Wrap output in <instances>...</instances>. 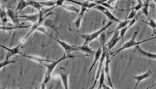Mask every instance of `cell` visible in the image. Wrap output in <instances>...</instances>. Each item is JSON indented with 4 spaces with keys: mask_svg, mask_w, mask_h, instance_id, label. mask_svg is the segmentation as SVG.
Returning a JSON list of instances; mask_svg holds the SVG:
<instances>
[{
    "mask_svg": "<svg viewBox=\"0 0 156 89\" xmlns=\"http://www.w3.org/2000/svg\"><path fill=\"white\" fill-rule=\"evenodd\" d=\"M107 3L108 4H109L111 6H112L113 7L114 5H115V3H117V1H107Z\"/></svg>",
    "mask_w": 156,
    "mask_h": 89,
    "instance_id": "obj_37",
    "label": "cell"
},
{
    "mask_svg": "<svg viewBox=\"0 0 156 89\" xmlns=\"http://www.w3.org/2000/svg\"><path fill=\"white\" fill-rule=\"evenodd\" d=\"M21 55L23 57H25L26 58H27L33 61H35L36 63H42L43 64L44 63H53L54 61H52V60H50L45 59H44L42 57H40L39 56H32V55H27L26 54H23L22 53Z\"/></svg>",
    "mask_w": 156,
    "mask_h": 89,
    "instance_id": "obj_15",
    "label": "cell"
},
{
    "mask_svg": "<svg viewBox=\"0 0 156 89\" xmlns=\"http://www.w3.org/2000/svg\"><path fill=\"white\" fill-rule=\"evenodd\" d=\"M152 86H149V87H148L146 89H152Z\"/></svg>",
    "mask_w": 156,
    "mask_h": 89,
    "instance_id": "obj_39",
    "label": "cell"
},
{
    "mask_svg": "<svg viewBox=\"0 0 156 89\" xmlns=\"http://www.w3.org/2000/svg\"><path fill=\"white\" fill-rule=\"evenodd\" d=\"M64 2H65L64 1H57V2H56V7H62V6L63 5V3H64Z\"/></svg>",
    "mask_w": 156,
    "mask_h": 89,
    "instance_id": "obj_36",
    "label": "cell"
},
{
    "mask_svg": "<svg viewBox=\"0 0 156 89\" xmlns=\"http://www.w3.org/2000/svg\"><path fill=\"white\" fill-rule=\"evenodd\" d=\"M130 21V20H128L127 19H126L125 20H124V21H121L120 23H119L118 25L117 26V28L114 31H113L112 33H115V32H117V31H119V30H122V29H123L124 27L127 26L129 25Z\"/></svg>",
    "mask_w": 156,
    "mask_h": 89,
    "instance_id": "obj_22",
    "label": "cell"
},
{
    "mask_svg": "<svg viewBox=\"0 0 156 89\" xmlns=\"http://www.w3.org/2000/svg\"><path fill=\"white\" fill-rule=\"evenodd\" d=\"M152 75V70H149L148 71H147L146 73L141 74L140 75H136L133 77V79L135 80L136 81V84L135 85V87L134 89H136L138 85L140 84L141 81H142L146 79L147 78L150 77V76Z\"/></svg>",
    "mask_w": 156,
    "mask_h": 89,
    "instance_id": "obj_13",
    "label": "cell"
},
{
    "mask_svg": "<svg viewBox=\"0 0 156 89\" xmlns=\"http://www.w3.org/2000/svg\"><path fill=\"white\" fill-rule=\"evenodd\" d=\"M38 89V88H37V87H35V89Z\"/></svg>",
    "mask_w": 156,
    "mask_h": 89,
    "instance_id": "obj_41",
    "label": "cell"
},
{
    "mask_svg": "<svg viewBox=\"0 0 156 89\" xmlns=\"http://www.w3.org/2000/svg\"><path fill=\"white\" fill-rule=\"evenodd\" d=\"M73 3H76L80 6H84L88 10H90L91 9H94L95 7L98 5L97 3L95 2H91V1H85V2H79V1H69Z\"/></svg>",
    "mask_w": 156,
    "mask_h": 89,
    "instance_id": "obj_16",
    "label": "cell"
},
{
    "mask_svg": "<svg viewBox=\"0 0 156 89\" xmlns=\"http://www.w3.org/2000/svg\"><path fill=\"white\" fill-rule=\"evenodd\" d=\"M101 89V88H99V87H98V89Z\"/></svg>",
    "mask_w": 156,
    "mask_h": 89,
    "instance_id": "obj_43",
    "label": "cell"
},
{
    "mask_svg": "<svg viewBox=\"0 0 156 89\" xmlns=\"http://www.w3.org/2000/svg\"><path fill=\"white\" fill-rule=\"evenodd\" d=\"M62 7L63 9H64L65 10H67V11L74 12H76V13H78L79 12V9L77 8L76 7L74 6L63 5Z\"/></svg>",
    "mask_w": 156,
    "mask_h": 89,
    "instance_id": "obj_26",
    "label": "cell"
},
{
    "mask_svg": "<svg viewBox=\"0 0 156 89\" xmlns=\"http://www.w3.org/2000/svg\"><path fill=\"white\" fill-rule=\"evenodd\" d=\"M31 25H27V26H23V25H19L17 26L15 25L14 24L7 22L5 24L1 23V30H3L5 31H10L13 30H17V29H27L29 28L30 27H31Z\"/></svg>",
    "mask_w": 156,
    "mask_h": 89,
    "instance_id": "obj_9",
    "label": "cell"
},
{
    "mask_svg": "<svg viewBox=\"0 0 156 89\" xmlns=\"http://www.w3.org/2000/svg\"><path fill=\"white\" fill-rule=\"evenodd\" d=\"M16 63V61H14V60H9L5 59L0 63V69H2L3 67H5L8 65H10V64L14 63Z\"/></svg>",
    "mask_w": 156,
    "mask_h": 89,
    "instance_id": "obj_30",
    "label": "cell"
},
{
    "mask_svg": "<svg viewBox=\"0 0 156 89\" xmlns=\"http://www.w3.org/2000/svg\"><path fill=\"white\" fill-rule=\"evenodd\" d=\"M1 23L5 24V23L9 22L10 20L8 19V15L7 13V12L5 11V10H4L2 8L1 9Z\"/></svg>",
    "mask_w": 156,
    "mask_h": 89,
    "instance_id": "obj_23",
    "label": "cell"
},
{
    "mask_svg": "<svg viewBox=\"0 0 156 89\" xmlns=\"http://www.w3.org/2000/svg\"><path fill=\"white\" fill-rule=\"evenodd\" d=\"M102 88L103 89H113L112 87H111L110 86H107L106 85L104 84L103 86H102Z\"/></svg>",
    "mask_w": 156,
    "mask_h": 89,
    "instance_id": "obj_38",
    "label": "cell"
},
{
    "mask_svg": "<svg viewBox=\"0 0 156 89\" xmlns=\"http://www.w3.org/2000/svg\"><path fill=\"white\" fill-rule=\"evenodd\" d=\"M103 47L101 45H100V47H99V49L96 51L95 53L94 54V61L91 65V67H90V69L89 70V73L91 72V70L93 69V67H94L95 64L97 63L98 61H99L101 59V56L102 55V53H103Z\"/></svg>",
    "mask_w": 156,
    "mask_h": 89,
    "instance_id": "obj_18",
    "label": "cell"
},
{
    "mask_svg": "<svg viewBox=\"0 0 156 89\" xmlns=\"http://www.w3.org/2000/svg\"><path fill=\"white\" fill-rule=\"evenodd\" d=\"M109 63H110V60H109V55L108 54L106 56L105 58V67H104V72L105 74L107 76V79L108 80V84L109 86L112 87V89H114V86L113 85V83L112 82V79H111V76H110V67H109Z\"/></svg>",
    "mask_w": 156,
    "mask_h": 89,
    "instance_id": "obj_10",
    "label": "cell"
},
{
    "mask_svg": "<svg viewBox=\"0 0 156 89\" xmlns=\"http://www.w3.org/2000/svg\"><path fill=\"white\" fill-rule=\"evenodd\" d=\"M29 6H31L34 8L36 9L39 11V12L41 10H42L43 9V6L39 3V2L34 1H29Z\"/></svg>",
    "mask_w": 156,
    "mask_h": 89,
    "instance_id": "obj_25",
    "label": "cell"
},
{
    "mask_svg": "<svg viewBox=\"0 0 156 89\" xmlns=\"http://www.w3.org/2000/svg\"><path fill=\"white\" fill-rule=\"evenodd\" d=\"M57 1H40L39 3H40L42 6L50 7H56Z\"/></svg>",
    "mask_w": 156,
    "mask_h": 89,
    "instance_id": "obj_27",
    "label": "cell"
},
{
    "mask_svg": "<svg viewBox=\"0 0 156 89\" xmlns=\"http://www.w3.org/2000/svg\"><path fill=\"white\" fill-rule=\"evenodd\" d=\"M68 58H72L70 57H68V56H66V55H64L62 57V58L59 59L58 60L56 61H54L53 63H50L49 64H46L44 63L43 65L44 66L46 67V71L45 74V76H44V79L42 81L41 85H45L49 83L50 80L51 79V74H52V72L54 71V70L55 69L56 66L58 65L59 63L62 62V61H64L66 59Z\"/></svg>",
    "mask_w": 156,
    "mask_h": 89,
    "instance_id": "obj_2",
    "label": "cell"
},
{
    "mask_svg": "<svg viewBox=\"0 0 156 89\" xmlns=\"http://www.w3.org/2000/svg\"><path fill=\"white\" fill-rule=\"evenodd\" d=\"M138 29H137L136 31L133 33V35L132 38L130 39L129 41H127L126 43H124L123 45V46H122V47H120L119 49L117 50V51H114L113 53H111V55H112V57H114L115 55H116L118 53H120V51H123L124 50L127 49H130L132 47H134L135 46H138L141 43H146L147 41H149L150 40H154L156 39V36L153 37L152 38H150V39H146V40H142L141 41H136V36H137V34L138 33Z\"/></svg>",
    "mask_w": 156,
    "mask_h": 89,
    "instance_id": "obj_1",
    "label": "cell"
},
{
    "mask_svg": "<svg viewBox=\"0 0 156 89\" xmlns=\"http://www.w3.org/2000/svg\"><path fill=\"white\" fill-rule=\"evenodd\" d=\"M104 80H105V72H104V67H103L101 71V75L99 79V87L102 88V86L104 84Z\"/></svg>",
    "mask_w": 156,
    "mask_h": 89,
    "instance_id": "obj_28",
    "label": "cell"
},
{
    "mask_svg": "<svg viewBox=\"0 0 156 89\" xmlns=\"http://www.w3.org/2000/svg\"><path fill=\"white\" fill-rule=\"evenodd\" d=\"M40 17V14L38 13H35L32 15H23V16H19V18H22L21 20L23 21H30L34 23L37 22L39 20Z\"/></svg>",
    "mask_w": 156,
    "mask_h": 89,
    "instance_id": "obj_14",
    "label": "cell"
},
{
    "mask_svg": "<svg viewBox=\"0 0 156 89\" xmlns=\"http://www.w3.org/2000/svg\"><path fill=\"white\" fill-rule=\"evenodd\" d=\"M6 12L8 15V16L10 17V19L12 21L13 24L17 26L20 25V19H19V16H18L16 12L10 9H7Z\"/></svg>",
    "mask_w": 156,
    "mask_h": 89,
    "instance_id": "obj_12",
    "label": "cell"
},
{
    "mask_svg": "<svg viewBox=\"0 0 156 89\" xmlns=\"http://www.w3.org/2000/svg\"><path fill=\"white\" fill-rule=\"evenodd\" d=\"M150 1H146L143 2V8L142 9V13L146 16L148 18L150 17V15H149V11H148V9H149V6H150Z\"/></svg>",
    "mask_w": 156,
    "mask_h": 89,
    "instance_id": "obj_24",
    "label": "cell"
},
{
    "mask_svg": "<svg viewBox=\"0 0 156 89\" xmlns=\"http://www.w3.org/2000/svg\"><path fill=\"white\" fill-rule=\"evenodd\" d=\"M133 53H136L138 55H140V56L146 57L147 58H148L150 59L156 60V54L149 53V52H147L146 51L142 49L139 45L136 46V49L133 51Z\"/></svg>",
    "mask_w": 156,
    "mask_h": 89,
    "instance_id": "obj_11",
    "label": "cell"
},
{
    "mask_svg": "<svg viewBox=\"0 0 156 89\" xmlns=\"http://www.w3.org/2000/svg\"><path fill=\"white\" fill-rule=\"evenodd\" d=\"M128 29H128V26H127L124 27L123 29H122V30H120V31H119L120 37H122V39L123 40V41L124 40V35H125V34L126 33L127 30H128Z\"/></svg>",
    "mask_w": 156,
    "mask_h": 89,
    "instance_id": "obj_33",
    "label": "cell"
},
{
    "mask_svg": "<svg viewBox=\"0 0 156 89\" xmlns=\"http://www.w3.org/2000/svg\"><path fill=\"white\" fill-rule=\"evenodd\" d=\"M50 37H51L54 40H55L61 46L62 48L65 51V55H66V56L70 57H72V58L78 57L90 56V55H83V56H72V55H70V53H73V52L76 51H79V49H78V46L70 45H69L68 43H65V42L63 41L58 40V39H56L55 37H52L51 35H50Z\"/></svg>",
    "mask_w": 156,
    "mask_h": 89,
    "instance_id": "obj_4",
    "label": "cell"
},
{
    "mask_svg": "<svg viewBox=\"0 0 156 89\" xmlns=\"http://www.w3.org/2000/svg\"><path fill=\"white\" fill-rule=\"evenodd\" d=\"M78 47L79 51H81V52L88 54V55H94L96 52L95 51L92 50L88 45H83L80 46H78Z\"/></svg>",
    "mask_w": 156,
    "mask_h": 89,
    "instance_id": "obj_20",
    "label": "cell"
},
{
    "mask_svg": "<svg viewBox=\"0 0 156 89\" xmlns=\"http://www.w3.org/2000/svg\"><path fill=\"white\" fill-rule=\"evenodd\" d=\"M58 74L60 76L62 83L64 89H69L68 75L69 72H66L65 70H60Z\"/></svg>",
    "mask_w": 156,
    "mask_h": 89,
    "instance_id": "obj_17",
    "label": "cell"
},
{
    "mask_svg": "<svg viewBox=\"0 0 156 89\" xmlns=\"http://www.w3.org/2000/svg\"><path fill=\"white\" fill-rule=\"evenodd\" d=\"M29 6V1H20L18 2L17 6L16 7V10H15V12L19 11L21 12L26 7Z\"/></svg>",
    "mask_w": 156,
    "mask_h": 89,
    "instance_id": "obj_21",
    "label": "cell"
},
{
    "mask_svg": "<svg viewBox=\"0 0 156 89\" xmlns=\"http://www.w3.org/2000/svg\"><path fill=\"white\" fill-rule=\"evenodd\" d=\"M121 40H122V37H120L119 31H117L114 33L113 36L112 37V39L106 44V47L105 48L107 52L108 53L112 49L114 46L117 45L118 43Z\"/></svg>",
    "mask_w": 156,
    "mask_h": 89,
    "instance_id": "obj_7",
    "label": "cell"
},
{
    "mask_svg": "<svg viewBox=\"0 0 156 89\" xmlns=\"http://www.w3.org/2000/svg\"><path fill=\"white\" fill-rule=\"evenodd\" d=\"M154 2H155L156 3V1H154Z\"/></svg>",
    "mask_w": 156,
    "mask_h": 89,
    "instance_id": "obj_42",
    "label": "cell"
},
{
    "mask_svg": "<svg viewBox=\"0 0 156 89\" xmlns=\"http://www.w3.org/2000/svg\"><path fill=\"white\" fill-rule=\"evenodd\" d=\"M94 9L104 13V15L107 16V17L109 20L110 21H112V22H118V23H120L121 22L120 20H119L118 18L114 16V15L111 13L109 9L105 8V7L102 6L101 5H98L97 6L95 7Z\"/></svg>",
    "mask_w": 156,
    "mask_h": 89,
    "instance_id": "obj_6",
    "label": "cell"
},
{
    "mask_svg": "<svg viewBox=\"0 0 156 89\" xmlns=\"http://www.w3.org/2000/svg\"><path fill=\"white\" fill-rule=\"evenodd\" d=\"M103 53H102V55L101 56V59L99 60V65L98 67L97 71V73L95 74V77L94 81L93 83V86H91V89H93L94 87L96 84L97 83L98 80L99 79V77L101 75V70L103 67V63H104V60L106 58V56L107 55V52L105 50V47H103Z\"/></svg>",
    "mask_w": 156,
    "mask_h": 89,
    "instance_id": "obj_5",
    "label": "cell"
},
{
    "mask_svg": "<svg viewBox=\"0 0 156 89\" xmlns=\"http://www.w3.org/2000/svg\"><path fill=\"white\" fill-rule=\"evenodd\" d=\"M88 10V9H87L84 6H81L80 12L79 13V16H78V18L76 19V20H75V22H74L75 26L78 29L80 27L81 20H82V19H83V17L84 15L85 12L86 11H87Z\"/></svg>",
    "mask_w": 156,
    "mask_h": 89,
    "instance_id": "obj_19",
    "label": "cell"
},
{
    "mask_svg": "<svg viewBox=\"0 0 156 89\" xmlns=\"http://www.w3.org/2000/svg\"><path fill=\"white\" fill-rule=\"evenodd\" d=\"M149 19V22H146L145 21H142V22H143L145 23H146L147 25H149L152 29H156V22L154 21L153 19L150 17L148 18Z\"/></svg>",
    "mask_w": 156,
    "mask_h": 89,
    "instance_id": "obj_29",
    "label": "cell"
},
{
    "mask_svg": "<svg viewBox=\"0 0 156 89\" xmlns=\"http://www.w3.org/2000/svg\"><path fill=\"white\" fill-rule=\"evenodd\" d=\"M138 3L136 4L135 6H133L134 9L136 11V12L139 11V10L142 9L143 7V2L142 1H138Z\"/></svg>",
    "mask_w": 156,
    "mask_h": 89,
    "instance_id": "obj_31",
    "label": "cell"
},
{
    "mask_svg": "<svg viewBox=\"0 0 156 89\" xmlns=\"http://www.w3.org/2000/svg\"><path fill=\"white\" fill-rule=\"evenodd\" d=\"M136 16V12L135 11V10L134 9L133 6L132 8V10L130 11V13L129 15V16H128L127 19L128 20H131L132 19H133L134 17Z\"/></svg>",
    "mask_w": 156,
    "mask_h": 89,
    "instance_id": "obj_32",
    "label": "cell"
},
{
    "mask_svg": "<svg viewBox=\"0 0 156 89\" xmlns=\"http://www.w3.org/2000/svg\"><path fill=\"white\" fill-rule=\"evenodd\" d=\"M156 85V83H155V84H153V85H152V87H154V86H155V85Z\"/></svg>",
    "mask_w": 156,
    "mask_h": 89,
    "instance_id": "obj_40",
    "label": "cell"
},
{
    "mask_svg": "<svg viewBox=\"0 0 156 89\" xmlns=\"http://www.w3.org/2000/svg\"><path fill=\"white\" fill-rule=\"evenodd\" d=\"M36 31H39V32H41V33H45L46 35H48L49 36H50V35L49 33H47V31H46V30L45 29V27H39V28L37 29Z\"/></svg>",
    "mask_w": 156,
    "mask_h": 89,
    "instance_id": "obj_35",
    "label": "cell"
},
{
    "mask_svg": "<svg viewBox=\"0 0 156 89\" xmlns=\"http://www.w3.org/2000/svg\"><path fill=\"white\" fill-rule=\"evenodd\" d=\"M114 23V22L109 21L105 26L103 27L100 30H98V31H95L93 33L81 35L80 37L83 40H84V43L83 45H88L89 43H90L92 41L98 39V37L99 36L103 33H104L105 31L107 30L108 27H109L111 25H112Z\"/></svg>",
    "mask_w": 156,
    "mask_h": 89,
    "instance_id": "obj_3",
    "label": "cell"
},
{
    "mask_svg": "<svg viewBox=\"0 0 156 89\" xmlns=\"http://www.w3.org/2000/svg\"><path fill=\"white\" fill-rule=\"evenodd\" d=\"M138 20V15H136V16L135 17H134L133 19H132V20H130V22L129 23V25H128V29H129L130 27L132 26L134 24L136 23Z\"/></svg>",
    "mask_w": 156,
    "mask_h": 89,
    "instance_id": "obj_34",
    "label": "cell"
},
{
    "mask_svg": "<svg viewBox=\"0 0 156 89\" xmlns=\"http://www.w3.org/2000/svg\"><path fill=\"white\" fill-rule=\"evenodd\" d=\"M22 44H23L22 43H20L19 45H18V46H16V47H13V48H9L6 46H3L2 45H1V47L7 51V53L5 59L9 60L11 57L16 55L17 54H21V55L23 53L20 52V47H21Z\"/></svg>",
    "mask_w": 156,
    "mask_h": 89,
    "instance_id": "obj_8",
    "label": "cell"
}]
</instances>
